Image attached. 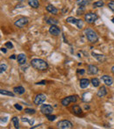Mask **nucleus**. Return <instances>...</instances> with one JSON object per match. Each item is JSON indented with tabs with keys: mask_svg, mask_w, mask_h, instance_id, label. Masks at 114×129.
<instances>
[{
	"mask_svg": "<svg viewBox=\"0 0 114 129\" xmlns=\"http://www.w3.org/2000/svg\"><path fill=\"white\" fill-rule=\"evenodd\" d=\"M90 80L87 78H83L80 80V87L82 89H85L90 85Z\"/></svg>",
	"mask_w": 114,
	"mask_h": 129,
	"instance_id": "obj_17",
	"label": "nucleus"
},
{
	"mask_svg": "<svg viewBox=\"0 0 114 129\" xmlns=\"http://www.w3.org/2000/svg\"><path fill=\"white\" fill-rule=\"evenodd\" d=\"M66 21L68 23H70V24H74L76 25L79 29H82L83 26H84V22L82 19H79V18H76L74 17H68L66 19Z\"/></svg>",
	"mask_w": 114,
	"mask_h": 129,
	"instance_id": "obj_4",
	"label": "nucleus"
},
{
	"mask_svg": "<svg viewBox=\"0 0 114 129\" xmlns=\"http://www.w3.org/2000/svg\"><path fill=\"white\" fill-rule=\"evenodd\" d=\"M7 69V65L5 63H1L0 64V72H1V74H3L4 72H5V70Z\"/></svg>",
	"mask_w": 114,
	"mask_h": 129,
	"instance_id": "obj_27",
	"label": "nucleus"
},
{
	"mask_svg": "<svg viewBox=\"0 0 114 129\" xmlns=\"http://www.w3.org/2000/svg\"><path fill=\"white\" fill-rule=\"evenodd\" d=\"M102 80L104 81V84L108 86L112 85V84H113V80H112V78L111 77V76H107V75H104V76H102Z\"/></svg>",
	"mask_w": 114,
	"mask_h": 129,
	"instance_id": "obj_13",
	"label": "nucleus"
},
{
	"mask_svg": "<svg viewBox=\"0 0 114 129\" xmlns=\"http://www.w3.org/2000/svg\"><path fill=\"white\" fill-rule=\"evenodd\" d=\"M0 93H1V95H5V96H10V97L15 96V93H13L12 91H5V90H0Z\"/></svg>",
	"mask_w": 114,
	"mask_h": 129,
	"instance_id": "obj_21",
	"label": "nucleus"
},
{
	"mask_svg": "<svg viewBox=\"0 0 114 129\" xmlns=\"http://www.w3.org/2000/svg\"><path fill=\"white\" fill-rule=\"evenodd\" d=\"M41 113L44 114V115H48V114L53 113V111H54L53 106L50 105V104H43V105L41 107Z\"/></svg>",
	"mask_w": 114,
	"mask_h": 129,
	"instance_id": "obj_8",
	"label": "nucleus"
},
{
	"mask_svg": "<svg viewBox=\"0 0 114 129\" xmlns=\"http://www.w3.org/2000/svg\"><path fill=\"white\" fill-rule=\"evenodd\" d=\"M98 18L97 14L95 12H88L84 15V20L86 21L88 24H92Z\"/></svg>",
	"mask_w": 114,
	"mask_h": 129,
	"instance_id": "obj_3",
	"label": "nucleus"
},
{
	"mask_svg": "<svg viewBox=\"0 0 114 129\" xmlns=\"http://www.w3.org/2000/svg\"><path fill=\"white\" fill-rule=\"evenodd\" d=\"M90 82L94 87H98L99 84H100V82H99V80L97 78H92L90 80Z\"/></svg>",
	"mask_w": 114,
	"mask_h": 129,
	"instance_id": "obj_26",
	"label": "nucleus"
},
{
	"mask_svg": "<svg viewBox=\"0 0 114 129\" xmlns=\"http://www.w3.org/2000/svg\"><path fill=\"white\" fill-rule=\"evenodd\" d=\"M90 4V0H77V5L79 6H86Z\"/></svg>",
	"mask_w": 114,
	"mask_h": 129,
	"instance_id": "obj_22",
	"label": "nucleus"
},
{
	"mask_svg": "<svg viewBox=\"0 0 114 129\" xmlns=\"http://www.w3.org/2000/svg\"><path fill=\"white\" fill-rule=\"evenodd\" d=\"M43 124H40L38 126H35V127H32V129H35V128H39V127H42Z\"/></svg>",
	"mask_w": 114,
	"mask_h": 129,
	"instance_id": "obj_36",
	"label": "nucleus"
},
{
	"mask_svg": "<svg viewBox=\"0 0 114 129\" xmlns=\"http://www.w3.org/2000/svg\"><path fill=\"white\" fill-rule=\"evenodd\" d=\"M25 112L27 114H34L36 112V111L34 109H29V108H26L25 109Z\"/></svg>",
	"mask_w": 114,
	"mask_h": 129,
	"instance_id": "obj_30",
	"label": "nucleus"
},
{
	"mask_svg": "<svg viewBox=\"0 0 114 129\" xmlns=\"http://www.w3.org/2000/svg\"><path fill=\"white\" fill-rule=\"evenodd\" d=\"M21 120H22L23 122H28L31 126H33V123H34V119H27V118H22Z\"/></svg>",
	"mask_w": 114,
	"mask_h": 129,
	"instance_id": "obj_28",
	"label": "nucleus"
},
{
	"mask_svg": "<svg viewBox=\"0 0 114 129\" xmlns=\"http://www.w3.org/2000/svg\"><path fill=\"white\" fill-rule=\"evenodd\" d=\"M7 121V117H5V118H2V119H1V122H6Z\"/></svg>",
	"mask_w": 114,
	"mask_h": 129,
	"instance_id": "obj_37",
	"label": "nucleus"
},
{
	"mask_svg": "<svg viewBox=\"0 0 114 129\" xmlns=\"http://www.w3.org/2000/svg\"><path fill=\"white\" fill-rule=\"evenodd\" d=\"M46 99H47V97L46 95L44 94H38V95H36V97L34 98V100H33V103L37 105L39 104H42L44 102L46 101Z\"/></svg>",
	"mask_w": 114,
	"mask_h": 129,
	"instance_id": "obj_9",
	"label": "nucleus"
},
{
	"mask_svg": "<svg viewBox=\"0 0 114 129\" xmlns=\"http://www.w3.org/2000/svg\"><path fill=\"white\" fill-rule=\"evenodd\" d=\"M112 23H114V18H112Z\"/></svg>",
	"mask_w": 114,
	"mask_h": 129,
	"instance_id": "obj_42",
	"label": "nucleus"
},
{
	"mask_svg": "<svg viewBox=\"0 0 114 129\" xmlns=\"http://www.w3.org/2000/svg\"><path fill=\"white\" fill-rule=\"evenodd\" d=\"M77 73L81 74V75H84V74L85 73V70H84V69H81V70H80V69H78V70H77Z\"/></svg>",
	"mask_w": 114,
	"mask_h": 129,
	"instance_id": "obj_35",
	"label": "nucleus"
},
{
	"mask_svg": "<svg viewBox=\"0 0 114 129\" xmlns=\"http://www.w3.org/2000/svg\"><path fill=\"white\" fill-rule=\"evenodd\" d=\"M46 10L48 11V12L54 14V15H56V14L58 13V9L56 7H54L53 5H48V6L46 7Z\"/></svg>",
	"mask_w": 114,
	"mask_h": 129,
	"instance_id": "obj_15",
	"label": "nucleus"
},
{
	"mask_svg": "<svg viewBox=\"0 0 114 129\" xmlns=\"http://www.w3.org/2000/svg\"><path fill=\"white\" fill-rule=\"evenodd\" d=\"M92 55H93L94 58L96 59L100 62H104V61H106V57L104 55H100V54H96L95 52H92Z\"/></svg>",
	"mask_w": 114,
	"mask_h": 129,
	"instance_id": "obj_12",
	"label": "nucleus"
},
{
	"mask_svg": "<svg viewBox=\"0 0 114 129\" xmlns=\"http://www.w3.org/2000/svg\"><path fill=\"white\" fill-rule=\"evenodd\" d=\"M98 73V68L95 65L88 66V74L89 75H96Z\"/></svg>",
	"mask_w": 114,
	"mask_h": 129,
	"instance_id": "obj_11",
	"label": "nucleus"
},
{
	"mask_svg": "<svg viewBox=\"0 0 114 129\" xmlns=\"http://www.w3.org/2000/svg\"><path fill=\"white\" fill-rule=\"evenodd\" d=\"M5 48H10V49H12V48H13L12 43L11 42V41H7V42H6V43L5 44Z\"/></svg>",
	"mask_w": 114,
	"mask_h": 129,
	"instance_id": "obj_32",
	"label": "nucleus"
},
{
	"mask_svg": "<svg viewBox=\"0 0 114 129\" xmlns=\"http://www.w3.org/2000/svg\"><path fill=\"white\" fill-rule=\"evenodd\" d=\"M46 117H47V119H48L49 121H54V120H55V119H56L55 115H52V113L46 115Z\"/></svg>",
	"mask_w": 114,
	"mask_h": 129,
	"instance_id": "obj_29",
	"label": "nucleus"
},
{
	"mask_svg": "<svg viewBox=\"0 0 114 129\" xmlns=\"http://www.w3.org/2000/svg\"><path fill=\"white\" fill-rule=\"evenodd\" d=\"M25 90L23 86H17V87L13 88V92L15 94H18V95H22L25 93Z\"/></svg>",
	"mask_w": 114,
	"mask_h": 129,
	"instance_id": "obj_16",
	"label": "nucleus"
},
{
	"mask_svg": "<svg viewBox=\"0 0 114 129\" xmlns=\"http://www.w3.org/2000/svg\"><path fill=\"white\" fill-rule=\"evenodd\" d=\"M12 123H13V125H14V127H15V128H19L18 117H13L12 119Z\"/></svg>",
	"mask_w": 114,
	"mask_h": 129,
	"instance_id": "obj_24",
	"label": "nucleus"
},
{
	"mask_svg": "<svg viewBox=\"0 0 114 129\" xmlns=\"http://www.w3.org/2000/svg\"><path fill=\"white\" fill-rule=\"evenodd\" d=\"M47 23L49 24V25H57L58 24V20L55 19V18H47Z\"/></svg>",
	"mask_w": 114,
	"mask_h": 129,
	"instance_id": "obj_23",
	"label": "nucleus"
},
{
	"mask_svg": "<svg viewBox=\"0 0 114 129\" xmlns=\"http://www.w3.org/2000/svg\"><path fill=\"white\" fill-rule=\"evenodd\" d=\"M14 107H15L17 110H18V111H22V110H23V107L21 106L20 104H14Z\"/></svg>",
	"mask_w": 114,
	"mask_h": 129,
	"instance_id": "obj_34",
	"label": "nucleus"
},
{
	"mask_svg": "<svg viewBox=\"0 0 114 129\" xmlns=\"http://www.w3.org/2000/svg\"><path fill=\"white\" fill-rule=\"evenodd\" d=\"M111 70H112V73L114 74V66H112V69H111Z\"/></svg>",
	"mask_w": 114,
	"mask_h": 129,
	"instance_id": "obj_41",
	"label": "nucleus"
},
{
	"mask_svg": "<svg viewBox=\"0 0 114 129\" xmlns=\"http://www.w3.org/2000/svg\"><path fill=\"white\" fill-rule=\"evenodd\" d=\"M10 59H13V60H14V59H16L15 55H12V56H11V57H10Z\"/></svg>",
	"mask_w": 114,
	"mask_h": 129,
	"instance_id": "obj_40",
	"label": "nucleus"
},
{
	"mask_svg": "<svg viewBox=\"0 0 114 129\" xmlns=\"http://www.w3.org/2000/svg\"><path fill=\"white\" fill-rule=\"evenodd\" d=\"M28 24V18H25V17H21V18H18L17 20L14 22V25L18 28H23L24 26Z\"/></svg>",
	"mask_w": 114,
	"mask_h": 129,
	"instance_id": "obj_6",
	"label": "nucleus"
},
{
	"mask_svg": "<svg viewBox=\"0 0 114 129\" xmlns=\"http://www.w3.org/2000/svg\"><path fill=\"white\" fill-rule=\"evenodd\" d=\"M28 5L32 8L36 9V8H38L40 6V3H39L38 0H28Z\"/></svg>",
	"mask_w": 114,
	"mask_h": 129,
	"instance_id": "obj_19",
	"label": "nucleus"
},
{
	"mask_svg": "<svg viewBox=\"0 0 114 129\" xmlns=\"http://www.w3.org/2000/svg\"><path fill=\"white\" fill-rule=\"evenodd\" d=\"M84 11V6H80V7H79V9L77 10V12H76L77 15H81V14H83Z\"/></svg>",
	"mask_w": 114,
	"mask_h": 129,
	"instance_id": "obj_33",
	"label": "nucleus"
},
{
	"mask_svg": "<svg viewBox=\"0 0 114 129\" xmlns=\"http://www.w3.org/2000/svg\"><path fill=\"white\" fill-rule=\"evenodd\" d=\"M36 84H46V81H41V82H38V83H36Z\"/></svg>",
	"mask_w": 114,
	"mask_h": 129,
	"instance_id": "obj_38",
	"label": "nucleus"
},
{
	"mask_svg": "<svg viewBox=\"0 0 114 129\" xmlns=\"http://www.w3.org/2000/svg\"><path fill=\"white\" fill-rule=\"evenodd\" d=\"M72 110H73V112H75L76 114H81L82 112H83L81 106H80V105H78V104L74 105V106L72 107Z\"/></svg>",
	"mask_w": 114,
	"mask_h": 129,
	"instance_id": "obj_20",
	"label": "nucleus"
},
{
	"mask_svg": "<svg viewBox=\"0 0 114 129\" xmlns=\"http://www.w3.org/2000/svg\"><path fill=\"white\" fill-rule=\"evenodd\" d=\"M48 32H49L50 34L54 35V36H57L61 33L60 28H59L58 26H56V25H51V26L49 27V29H48Z\"/></svg>",
	"mask_w": 114,
	"mask_h": 129,
	"instance_id": "obj_10",
	"label": "nucleus"
},
{
	"mask_svg": "<svg viewBox=\"0 0 114 129\" xmlns=\"http://www.w3.org/2000/svg\"><path fill=\"white\" fill-rule=\"evenodd\" d=\"M73 124L69 120H61L57 123V127L61 129H69L72 128Z\"/></svg>",
	"mask_w": 114,
	"mask_h": 129,
	"instance_id": "obj_5",
	"label": "nucleus"
},
{
	"mask_svg": "<svg viewBox=\"0 0 114 129\" xmlns=\"http://www.w3.org/2000/svg\"><path fill=\"white\" fill-rule=\"evenodd\" d=\"M84 34H85V37H86V39L90 42L96 43V41H98V35L96 34V33L95 31H93L90 28L84 29Z\"/></svg>",
	"mask_w": 114,
	"mask_h": 129,
	"instance_id": "obj_2",
	"label": "nucleus"
},
{
	"mask_svg": "<svg viewBox=\"0 0 114 129\" xmlns=\"http://www.w3.org/2000/svg\"><path fill=\"white\" fill-rule=\"evenodd\" d=\"M17 60H18V64H20V65L25 64V62H26V56H25V54H19L17 56Z\"/></svg>",
	"mask_w": 114,
	"mask_h": 129,
	"instance_id": "obj_14",
	"label": "nucleus"
},
{
	"mask_svg": "<svg viewBox=\"0 0 114 129\" xmlns=\"http://www.w3.org/2000/svg\"><path fill=\"white\" fill-rule=\"evenodd\" d=\"M76 100H77L76 96H68L61 100V104L63 106H68L70 103H76Z\"/></svg>",
	"mask_w": 114,
	"mask_h": 129,
	"instance_id": "obj_7",
	"label": "nucleus"
},
{
	"mask_svg": "<svg viewBox=\"0 0 114 129\" xmlns=\"http://www.w3.org/2000/svg\"><path fill=\"white\" fill-rule=\"evenodd\" d=\"M107 94V89L104 87V86H102V87H100V89H99V91H97V96L99 97V98H104L105 95Z\"/></svg>",
	"mask_w": 114,
	"mask_h": 129,
	"instance_id": "obj_18",
	"label": "nucleus"
},
{
	"mask_svg": "<svg viewBox=\"0 0 114 129\" xmlns=\"http://www.w3.org/2000/svg\"><path fill=\"white\" fill-rule=\"evenodd\" d=\"M104 1H102V0H99V1H96L93 4V7H102V6H104Z\"/></svg>",
	"mask_w": 114,
	"mask_h": 129,
	"instance_id": "obj_25",
	"label": "nucleus"
},
{
	"mask_svg": "<svg viewBox=\"0 0 114 129\" xmlns=\"http://www.w3.org/2000/svg\"><path fill=\"white\" fill-rule=\"evenodd\" d=\"M108 6L112 12H114V0H111L109 3H108Z\"/></svg>",
	"mask_w": 114,
	"mask_h": 129,
	"instance_id": "obj_31",
	"label": "nucleus"
},
{
	"mask_svg": "<svg viewBox=\"0 0 114 129\" xmlns=\"http://www.w3.org/2000/svg\"><path fill=\"white\" fill-rule=\"evenodd\" d=\"M1 51H2L3 53H6V52H7V50H6V49H5V48H1Z\"/></svg>",
	"mask_w": 114,
	"mask_h": 129,
	"instance_id": "obj_39",
	"label": "nucleus"
},
{
	"mask_svg": "<svg viewBox=\"0 0 114 129\" xmlns=\"http://www.w3.org/2000/svg\"><path fill=\"white\" fill-rule=\"evenodd\" d=\"M31 65L33 68H34L37 70L40 71H44L47 70L48 68V62L42 59H39V58H34L31 61Z\"/></svg>",
	"mask_w": 114,
	"mask_h": 129,
	"instance_id": "obj_1",
	"label": "nucleus"
}]
</instances>
